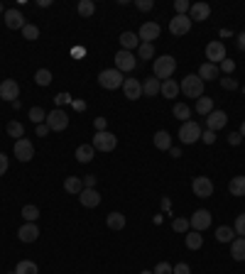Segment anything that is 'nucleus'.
<instances>
[{"label": "nucleus", "mask_w": 245, "mask_h": 274, "mask_svg": "<svg viewBox=\"0 0 245 274\" xmlns=\"http://www.w3.org/2000/svg\"><path fill=\"white\" fill-rule=\"evenodd\" d=\"M0 101H3V98H0Z\"/></svg>", "instance_id": "63"}, {"label": "nucleus", "mask_w": 245, "mask_h": 274, "mask_svg": "<svg viewBox=\"0 0 245 274\" xmlns=\"http://www.w3.org/2000/svg\"><path fill=\"white\" fill-rule=\"evenodd\" d=\"M15 274H39V267L35 262H30V259H22L15 267Z\"/></svg>", "instance_id": "33"}, {"label": "nucleus", "mask_w": 245, "mask_h": 274, "mask_svg": "<svg viewBox=\"0 0 245 274\" xmlns=\"http://www.w3.org/2000/svg\"><path fill=\"white\" fill-rule=\"evenodd\" d=\"M189 8H191L189 0H174V10H177V15H189Z\"/></svg>", "instance_id": "43"}, {"label": "nucleus", "mask_w": 245, "mask_h": 274, "mask_svg": "<svg viewBox=\"0 0 245 274\" xmlns=\"http://www.w3.org/2000/svg\"><path fill=\"white\" fill-rule=\"evenodd\" d=\"M142 274H152V272H142Z\"/></svg>", "instance_id": "62"}, {"label": "nucleus", "mask_w": 245, "mask_h": 274, "mask_svg": "<svg viewBox=\"0 0 245 274\" xmlns=\"http://www.w3.org/2000/svg\"><path fill=\"white\" fill-rule=\"evenodd\" d=\"M235 42H238V49H240V52H245V32H240Z\"/></svg>", "instance_id": "58"}, {"label": "nucleus", "mask_w": 245, "mask_h": 274, "mask_svg": "<svg viewBox=\"0 0 245 274\" xmlns=\"http://www.w3.org/2000/svg\"><path fill=\"white\" fill-rule=\"evenodd\" d=\"M159 93H162L165 98H177V96H179V83H177L174 78H167V81H162Z\"/></svg>", "instance_id": "30"}, {"label": "nucleus", "mask_w": 245, "mask_h": 274, "mask_svg": "<svg viewBox=\"0 0 245 274\" xmlns=\"http://www.w3.org/2000/svg\"><path fill=\"white\" fill-rule=\"evenodd\" d=\"M230 257L235 262H245V238H235L230 242Z\"/></svg>", "instance_id": "25"}, {"label": "nucleus", "mask_w": 245, "mask_h": 274, "mask_svg": "<svg viewBox=\"0 0 245 274\" xmlns=\"http://www.w3.org/2000/svg\"><path fill=\"white\" fill-rule=\"evenodd\" d=\"M228 125V115L223 110H213V113H208L206 115V130H213V132H218V130H223Z\"/></svg>", "instance_id": "13"}, {"label": "nucleus", "mask_w": 245, "mask_h": 274, "mask_svg": "<svg viewBox=\"0 0 245 274\" xmlns=\"http://www.w3.org/2000/svg\"><path fill=\"white\" fill-rule=\"evenodd\" d=\"M27 115H30V120H32L35 125H42V123H47V113H44V110L39 108V106H35V108H30V113H27Z\"/></svg>", "instance_id": "40"}, {"label": "nucleus", "mask_w": 245, "mask_h": 274, "mask_svg": "<svg viewBox=\"0 0 245 274\" xmlns=\"http://www.w3.org/2000/svg\"><path fill=\"white\" fill-rule=\"evenodd\" d=\"M78 201L84 208H96L98 203H101V194L96 191V189H84L81 194H78Z\"/></svg>", "instance_id": "19"}, {"label": "nucleus", "mask_w": 245, "mask_h": 274, "mask_svg": "<svg viewBox=\"0 0 245 274\" xmlns=\"http://www.w3.org/2000/svg\"><path fill=\"white\" fill-rule=\"evenodd\" d=\"M240 135L245 137V120H243V125H240Z\"/></svg>", "instance_id": "60"}, {"label": "nucleus", "mask_w": 245, "mask_h": 274, "mask_svg": "<svg viewBox=\"0 0 245 274\" xmlns=\"http://www.w3.org/2000/svg\"><path fill=\"white\" fill-rule=\"evenodd\" d=\"M201 140H204V145H213V142H216V132H213V130L201 132Z\"/></svg>", "instance_id": "50"}, {"label": "nucleus", "mask_w": 245, "mask_h": 274, "mask_svg": "<svg viewBox=\"0 0 245 274\" xmlns=\"http://www.w3.org/2000/svg\"><path fill=\"white\" fill-rule=\"evenodd\" d=\"M199 140H201V128H199V123L187 120V123L179 125V142H182V145H194V142H199Z\"/></svg>", "instance_id": "4"}, {"label": "nucleus", "mask_w": 245, "mask_h": 274, "mask_svg": "<svg viewBox=\"0 0 245 274\" xmlns=\"http://www.w3.org/2000/svg\"><path fill=\"white\" fill-rule=\"evenodd\" d=\"M22 218L27 220V223H35V220L39 218V208L37 206H32V203L22 206Z\"/></svg>", "instance_id": "38"}, {"label": "nucleus", "mask_w": 245, "mask_h": 274, "mask_svg": "<svg viewBox=\"0 0 245 274\" xmlns=\"http://www.w3.org/2000/svg\"><path fill=\"white\" fill-rule=\"evenodd\" d=\"M187 247L189 250H201V247H204V235L196 233V230H191L187 235Z\"/></svg>", "instance_id": "32"}, {"label": "nucleus", "mask_w": 245, "mask_h": 274, "mask_svg": "<svg viewBox=\"0 0 245 274\" xmlns=\"http://www.w3.org/2000/svg\"><path fill=\"white\" fill-rule=\"evenodd\" d=\"M189 30H191V20H189V15H174V18L170 20V32L174 37L187 35Z\"/></svg>", "instance_id": "12"}, {"label": "nucleus", "mask_w": 245, "mask_h": 274, "mask_svg": "<svg viewBox=\"0 0 245 274\" xmlns=\"http://www.w3.org/2000/svg\"><path fill=\"white\" fill-rule=\"evenodd\" d=\"M120 47H123L125 52H132L135 47H140V37L135 35V32H123V35H120Z\"/></svg>", "instance_id": "27"}, {"label": "nucleus", "mask_w": 245, "mask_h": 274, "mask_svg": "<svg viewBox=\"0 0 245 274\" xmlns=\"http://www.w3.org/2000/svg\"><path fill=\"white\" fill-rule=\"evenodd\" d=\"M221 86H223L226 91H235V88H238V81L230 78V76H226V78H221Z\"/></svg>", "instance_id": "46"}, {"label": "nucleus", "mask_w": 245, "mask_h": 274, "mask_svg": "<svg viewBox=\"0 0 245 274\" xmlns=\"http://www.w3.org/2000/svg\"><path fill=\"white\" fill-rule=\"evenodd\" d=\"M172 113H174V118H179L182 123H187L189 118H191V108H189L187 103H177V106H174V110H172Z\"/></svg>", "instance_id": "36"}, {"label": "nucleus", "mask_w": 245, "mask_h": 274, "mask_svg": "<svg viewBox=\"0 0 245 274\" xmlns=\"http://www.w3.org/2000/svg\"><path fill=\"white\" fill-rule=\"evenodd\" d=\"M8 166H10V162H8V157L0 152V176H5V171H8Z\"/></svg>", "instance_id": "51"}, {"label": "nucleus", "mask_w": 245, "mask_h": 274, "mask_svg": "<svg viewBox=\"0 0 245 274\" xmlns=\"http://www.w3.org/2000/svg\"><path fill=\"white\" fill-rule=\"evenodd\" d=\"M135 8H137V10H142V13H147V10L154 8V3H152V0H137V3H135Z\"/></svg>", "instance_id": "49"}, {"label": "nucleus", "mask_w": 245, "mask_h": 274, "mask_svg": "<svg viewBox=\"0 0 245 274\" xmlns=\"http://www.w3.org/2000/svg\"><path fill=\"white\" fill-rule=\"evenodd\" d=\"M123 93H125L128 101H137V98H142V81H137V78H125V83H123Z\"/></svg>", "instance_id": "15"}, {"label": "nucleus", "mask_w": 245, "mask_h": 274, "mask_svg": "<svg viewBox=\"0 0 245 274\" xmlns=\"http://www.w3.org/2000/svg\"><path fill=\"white\" fill-rule=\"evenodd\" d=\"M240 140H243V137H240V132H230V135H228V142H230V145H238Z\"/></svg>", "instance_id": "56"}, {"label": "nucleus", "mask_w": 245, "mask_h": 274, "mask_svg": "<svg viewBox=\"0 0 245 274\" xmlns=\"http://www.w3.org/2000/svg\"><path fill=\"white\" fill-rule=\"evenodd\" d=\"M152 274H172V264L170 262H159V264L152 269Z\"/></svg>", "instance_id": "47"}, {"label": "nucleus", "mask_w": 245, "mask_h": 274, "mask_svg": "<svg viewBox=\"0 0 245 274\" xmlns=\"http://www.w3.org/2000/svg\"><path fill=\"white\" fill-rule=\"evenodd\" d=\"M199 78L206 83V81H216L218 78V66L216 64H201V69H199Z\"/></svg>", "instance_id": "26"}, {"label": "nucleus", "mask_w": 245, "mask_h": 274, "mask_svg": "<svg viewBox=\"0 0 245 274\" xmlns=\"http://www.w3.org/2000/svg\"><path fill=\"white\" fill-rule=\"evenodd\" d=\"M221 69H223L226 73H233V69H235V64H233L230 59H223V61H221Z\"/></svg>", "instance_id": "52"}, {"label": "nucleus", "mask_w": 245, "mask_h": 274, "mask_svg": "<svg viewBox=\"0 0 245 274\" xmlns=\"http://www.w3.org/2000/svg\"><path fill=\"white\" fill-rule=\"evenodd\" d=\"M233 230H235V235H245V213H240L238 218H235V225H233Z\"/></svg>", "instance_id": "44"}, {"label": "nucleus", "mask_w": 245, "mask_h": 274, "mask_svg": "<svg viewBox=\"0 0 245 274\" xmlns=\"http://www.w3.org/2000/svg\"><path fill=\"white\" fill-rule=\"evenodd\" d=\"M106 223H108V228H111V230H123L128 220H125V216H123L120 211H113V213H108Z\"/></svg>", "instance_id": "28"}, {"label": "nucleus", "mask_w": 245, "mask_h": 274, "mask_svg": "<svg viewBox=\"0 0 245 274\" xmlns=\"http://www.w3.org/2000/svg\"><path fill=\"white\" fill-rule=\"evenodd\" d=\"M206 59L208 64H221L223 59H226V44L221 42V39H213V42H208L206 44Z\"/></svg>", "instance_id": "7"}, {"label": "nucleus", "mask_w": 245, "mask_h": 274, "mask_svg": "<svg viewBox=\"0 0 245 274\" xmlns=\"http://www.w3.org/2000/svg\"><path fill=\"white\" fill-rule=\"evenodd\" d=\"M22 37H25L27 42H35L39 37V27L37 25H25V27H22Z\"/></svg>", "instance_id": "41"}, {"label": "nucleus", "mask_w": 245, "mask_h": 274, "mask_svg": "<svg viewBox=\"0 0 245 274\" xmlns=\"http://www.w3.org/2000/svg\"><path fill=\"white\" fill-rule=\"evenodd\" d=\"M228 191L230 196H245V176H233L228 181Z\"/></svg>", "instance_id": "29"}, {"label": "nucleus", "mask_w": 245, "mask_h": 274, "mask_svg": "<svg viewBox=\"0 0 245 274\" xmlns=\"http://www.w3.org/2000/svg\"><path fill=\"white\" fill-rule=\"evenodd\" d=\"M191 191H194V196H199V199H211V196H213V181H211L208 176H196V179L191 181Z\"/></svg>", "instance_id": "8"}, {"label": "nucleus", "mask_w": 245, "mask_h": 274, "mask_svg": "<svg viewBox=\"0 0 245 274\" xmlns=\"http://www.w3.org/2000/svg\"><path fill=\"white\" fill-rule=\"evenodd\" d=\"M196 113H199V115H208V113H213V98L201 96V98L196 101Z\"/></svg>", "instance_id": "31"}, {"label": "nucleus", "mask_w": 245, "mask_h": 274, "mask_svg": "<svg viewBox=\"0 0 245 274\" xmlns=\"http://www.w3.org/2000/svg\"><path fill=\"white\" fill-rule=\"evenodd\" d=\"M98 83L106 91H115V88H120L125 83V78H123V73L118 71V69H103V71L98 73Z\"/></svg>", "instance_id": "3"}, {"label": "nucleus", "mask_w": 245, "mask_h": 274, "mask_svg": "<svg viewBox=\"0 0 245 274\" xmlns=\"http://www.w3.org/2000/svg\"><path fill=\"white\" fill-rule=\"evenodd\" d=\"M172 274H191V267L187 262H179L177 267H172Z\"/></svg>", "instance_id": "48"}, {"label": "nucleus", "mask_w": 245, "mask_h": 274, "mask_svg": "<svg viewBox=\"0 0 245 274\" xmlns=\"http://www.w3.org/2000/svg\"><path fill=\"white\" fill-rule=\"evenodd\" d=\"M47 128L54 130V132H61V130L69 128V115L61 108H54L52 113H47Z\"/></svg>", "instance_id": "6"}, {"label": "nucleus", "mask_w": 245, "mask_h": 274, "mask_svg": "<svg viewBox=\"0 0 245 274\" xmlns=\"http://www.w3.org/2000/svg\"><path fill=\"white\" fill-rule=\"evenodd\" d=\"M91 145H94V149H98V152H113L115 147H118V137H115L113 132L103 130V132H96Z\"/></svg>", "instance_id": "5"}, {"label": "nucleus", "mask_w": 245, "mask_h": 274, "mask_svg": "<svg viewBox=\"0 0 245 274\" xmlns=\"http://www.w3.org/2000/svg\"><path fill=\"white\" fill-rule=\"evenodd\" d=\"M159 88H162V81H159V78H154V76H150V78H145V81H142V96H147V98L159 96Z\"/></svg>", "instance_id": "21"}, {"label": "nucleus", "mask_w": 245, "mask_h": 274, "mask_svg": "<svg viewBox=\"0 0 245 274\" xmlns=\"http://www.w3.org/2000/svg\"><path fill=\"white\" fill-rule=\"evenodd\" d=\"M18 96H20V86H18V81H13V78H5L3 83H0V98H5V101H18Z\"/></svg>", "instance_id": "16"}, {"label": "nucleus", "mask_w": 245, "mask_h": 274, "mask_svg": "<svg viewBox=\"0 0 245 274\" xmlns=\"http://www.w3.org/2000/svg\"><path fill=\"white\" fill-rule=\"evenodd\" d=\"M94 186H96V176H94V174L84 176V189H94Z\"/></svg>", "instance_id": "54"}, {"label": "nucleus", "mask_w": 245, "mask_h": 274, "mask_svg": "<svg viewBox=\"0 0 245 274\" xmlns=\"http://www.w3.org/2000/svg\"><path fill=\"white\" fill-rule=\"evenodd\" d=\"M137 54H140V59H142V61L152 59V56H154V44H142V42H140V47H137Z\"/></svg>", "instance_id": "42"}, {"label": "nucleus", "mask_w": 245, "mask_h": 274, "mask_svg": "<svg viewBox=\"0 0 245 274\" xmlns=\"http://www.w3.org/2000/svg\"><path fill=\"white\" fill-rule=\"evenodd\" d=\"M94 145H81V147H76V152H74V157H76V162H81V164H89L91 159H94Z\"/></svg>", "instance_id": "24"}, {"label": "nucleus", "mask_w": 245, "mask_h": 274, "mask_svg": "<svg viewBox=\"0 0 245 274\" xmlns=\"http://www.w3.org/2000/svg\"><path fill=\"white\" fill-rule=\"evenodd\" d=\"M64 191L78 196V194L84 191V179H81V176H66V179H64Z\"/></svg>", "instance_id": "23"}, {"label": "nucleus", "mask_w": 245, "mask_h": 274, "mask_svg": "<svg viewBox=\"0 0 245 274\" xmlns=\"http://www.w3.org/2000/svg\"><path fill=\"white\" fill-rule=\"evenodd\" d=\"M13 152H15V157H18L20 162H30L32 157H35V145L30 142V140H15V147H13Z\"/></svg>", "instance_id": "10"}, {"label": "nucleus", "mask_w": 245, "mask_h": 274, "mask_svg": "<svg viewBox=\"0 0 245 274\" xmlns=\"http://www.w3.org/2000/svg\"><path fill=\"white\" fill-rule=\"evenodd\" d=\"M216 240H218V242H233V240H235V230L228 228V225H221V228L216 230Z\"/></svg>", "instance_id": "34"}, {"label": "nucleus", "mask_w": 245, "mask_h": 274, "mask_svg": "<svg viewBox=\"0 0 245 274\" xmlns=\"http://www.w3.org/2000/svg\"><path fill=\"white\" fill-rule=\"evenodd\" d=\"M54 103L59 106H64V103H69V93H59V96H54Z\"/></svg>", "instance_id": "53"}, {"label": "nucleus", "mask_w": 245, "mask_h": 274, "mask_svg": "<svg viewBox=\"0 0 245 274\" xmlns=\"http://www.w3.org/2000/svg\"><path fill=\"white\" fill-rule=\"evenodd\" d=\"M5 130H8V135L15 137V140H22V137H25V128H22V123H18V120H10Z\"/></svg>", "instance_id": "35"}, {"label": "nucleus", "mask_w": 245, "mask_h": 274, "mask_svg": "<svg viewBox=\"0 0 245 274\" xmlns=\"http://www.w3.org/2000/svg\"><path fill=\"white\" fill-rule=\"evenodd\" d=\"M172 228H174L177 233H187V230H189V220L187 218H174Z\"/></svg>", "instance_id": "45"}, {"label": "nucleus", "mask_w": 245, "mask_h": 274, "mask_svg": "<svg viewBox=\"0 0 245 274\" xmlns=\"http://www.w3.org/2000/svg\"><path fill=\"white\" fill-rule=\"evenodd\" d=\"M0 13H3V3H0Z\"/></svg>", "instance_id": "61"}, {"label": "nucleus", "mask_w": 245, "mask_h": 274, "mask_svg": "<svg viewBox=\"0 0 245 274\" xmlns=\"http://www.w3.org/2000/svg\"><path fill=\"white\" fill-rule=\"evenodd\" d=\"M159 32H162V30H159V25H157V22H145V25L140 27L137 37H140V42H142V44H152V42L159 37Z\"/></svg>", "instance_id": "14"}, {"label": "nucleus", "mask_w": 245, "mask_h": 274, "mask_svg": "<svg viewBox=\"0 0 245 274\" xmlns=\"http://www.w3.org/2000/svg\"><path fill=\"white\" fill-rule=\"evenodd\" d=\"M76 10H78V15H81V18H91V15H94V13H96L94 0H81Z\"/></svg>", "instance_id": "37"}, {"label": "nucleus", "mask_w": 245, "mask_h": 274, "mask_svg": "<svg viewBox=\"0 0 245 274\" xmlns=\"http://www.w3.org/2000/svg\"><path fill=\"white\" fill-rule=\"evenodd\" d=\"M52 81H54V78H52V71H49V69H39V71L35 73V83H37V86H49Z\"/></svg>", "instance_id": "39"}, {"label": "nucleus", "mask_w": 245, "mask_h": 274, "mask_svg": "<svg viewBox=\"0 0 245 274\" xmlns=\"http://www.w3.org/2000/svg\"><path fill=\"white\" fill-rule=\"evenodd\" d=\"M208 15H211V5H206V3H194L189 8V20L191 22H204V20H208Z\"/></svg>", "instance_id": "17"}, {"label": "nucleus", "mask_w": 245, "mask_h": 274, "mask_svg": "<svg viewBox=\"0 0 245 274\" xmlns=\"http://www.w3.org/2000/svg\"><path fill=\"white\" fill-rule=\"evenodd\" d=\"M152 69H154V78H159V81H167L172 73L177 71V59H174V56H170V54H162L159 59H154Z\"/></svg>", "instance_id": "2"}, {"label": "nucleus", "mask_w": 245, "mask_h": 274, "mask_svg": "<svg viewBox=\"0 0 245 274\" xmlns=\"http://www.w3.org/2000/svg\"><path fill=\"white\" fill-rule=\"evenodd\" d=\"M5 27L8 30H22L25 27V15L20 10H5Z\"/></svg>", "instance_id": "18"}, {"label": "nucleus", "mask_w": 245, "mask_h": 274, "mask_svg": "<svg viewBox=\"0 0 245 274\" xmlns=\"http://www.w3.org/2000/svg\"><path fill=\"white\" fill-rule=\"evenodd\" d=\"M189 225H191L196 233H204L208 225H211V211H206V208L194 211V213H191V218H189Z\"/></svg>", "instance_id": "9"}, {"label": "nucleus", "mask_w": 245, "mask_h": 274, "mask_svg": "<svg viewBox=\"0 0 245 274\" xmlns=\"http://www.w3.org/2000/svg\"><path fill=\"white\" fill-rule=\"evenodd\" d=\"M170 154H172V157H182V152H179L177 147H172V149H170Z\"/></svg>", "instance_id": "59"}, {"label": "nucleus", "mask_w": 245, "mask_h": 274, "mask_svg": "<svg viewBox=\"0 0 245 274\" xmlns=\"http://www.w3.org/2000/svg\"><path fill=\"white\" fill-rule=\"evenodd\" d=\"M47 135H49V128H47V123L37 125V137H47Z\"/></svg>", "instance_id": "55"}, {"label": "nucleus", "mask_w": 245, "mask_h": 274, "mask_svg": "<svg viewBox=\"0 0 245 274\" xmlns=\"http://www.w3.org/2000/svg\"><path fill=\"white\" fill-rule=\"evenodd\" d=\"M106 130V118H96V132H103Z\"/></svg>", "instance_id": "57"}, {"label": "nucleus", "mask_w": 245, "mask_h": 274, "mask_svg": "<svg viewBox=\"0 0 245 274\" xmlns=\"http://www.w3.org/2000/svg\"><path fill=\"white\" fill-rule=\"evenodd\" d=\"M179 91L184 93L187 98H201L204 96V81L199 78V73H189L182 78V83H179Z\"/></svg>", "instance_id": "1"}, {"label": "nucleus", "mask_w": 245, "mask_h": 274, "mask_svg": "<svg viewBox=\"0 0 245 274\" xmlns=\"http://www.w3.org/2000/svg\"><path fill=\"white\" fill-rule=\"evenodd\" d=\"M18 238L22 240V242H35V240L39 238V228L35 223H25L18 230Z\"/></svg>", "instance_id": "20"}, {"label": "nucleus", "mask_w": 245, "mask_h": 274, "mask_svg": "<svg viewBox=\"0 0 245 274\" xmlns=\"http://www.w3.org/2000/svg\"><path fill=\"white\" fill-rule=\"evenodd\" d=\"M152 142L157 149H162V152H170L172 149V137L167 130H159V132H154V137H152Z\"/></svg>", "instance_id": "22"}, {"label": "nucleus", "mask_w": 245, "mask_h": 274, "mask_svg": "<svg viewBox=\"0 0 245 274\" xmlns=\"http://www.w3.org/2000/svg\"><path fill=\"white\" fill-rule=\"evenodd\" d=\"M137 66V59L132 56V52H125V49H120L118 54H115V69L123 73V71H132Z\"/></svg>", "instance_id": "11"}]
</instances>
